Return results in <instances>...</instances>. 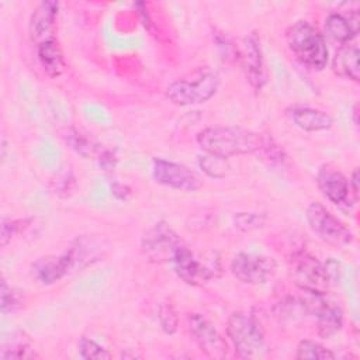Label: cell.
<instances>
[{
	"label": "cell",
	"mask_w": 360,
	"mask_h": 360,
	"mask_svg": "<svg viewBox=\"0 0 360 360\" xmlns=\"http://www.w3.org/2000/svg\"><path fill=\"white\" fill-rule=\"evenodd\" d=\"M263 135L239 127H207L197 134L198 146L221 159L236 155L257 153Z\"/></svg>",
	"instance_id": "cell-1"
},
{
	"label": "cell",
	"mask_w": 360,
	"mask_h": 360,
	"mask_svg": "<svg viewBox=\"0 0 360 360\" xmlns=\"http://www.w3.org/2000/svg\"><path fill=\"white\" fill-rule=\"evenodd\" d=\"M288 49L305 66L322 70L329 60V51L325 37L308 21L300 20L285 31Z\"/></svg>",
	"instance_id": "cell-2"
},
{
	"label": "cell",
	"mask_w": 360,
	"mask_h": 360,
	"mask_svg": "<svg viewBox=\"0 0 360 360\" xmlns=\"http://www.w3.org/2000/svg\"><path fill=\"white\" fill-rule=\"evenodd\" d=\"M174 273L190 285H200L222 274V264L218 253L210 252L204 256H197L184 243L174 252L170 260Z\"/></svg>",
	"instance_id": "cell-3"
},
{
	"label": "cell",
	"mask_w": 360,
	"mask_h": 360,
	"mask_svg": "<svg viewBox=\"0 0 360 360\" xmlns=\"http://www.w3.org/2000/svg\"><path fill=\"white\" fill-rule=\"evenodd\" d=\"M226 335L235 353L242 359H259L267 353L264 332L260 323L242 312H233L226 322Z\"/></svg>",
	"instance_id": "cell-4"
},
{
	"label": "cell",
	"mask_w": 360,
	"mask_h": 360,
	"mask_svg": "<svg viewBox=\"0 0 360 360\" xmlns=\"http://www.w3.org/2000/svg\"><path fill=\"white\" fill-rule=\"evenodd\" d=\"M219 77L214 70L200 69L190 77L177 79L166 89L167 98L176 105H191L210 100L218 90Z\"/></svg>",
	"instance_id": "cell-5"
},
{
	"label": "cell",
	"mask_w": 360,
	"mask_h": 360,
	"mask_svg": "<svg viewBox=\"0 0 360 360\" xmlns=\"http://www.w3.org/2000/svg\"><path fill=\"white\" fill-rule=\"evenodd\" d=\"M305 218L311 231L328 245L343 248L353 242V232L323 204L318 201L311 202L307 207Z\"/></svg>",
	"instance_id": "cell-6"
},
{
	"label": "cell",
	"mask_w": 360,
	"mask_h": 360,
	"mask_svg": "<svg viewBox=\"0 0 360 360\" xmlns=\"http://www.w3.org/2000/svg\"><path fill=\"white\" fill-rule=\"evenodd\" d=\"M291 271L294 283L308 294H325L330 284L325 264L307 250H298L291 256Z\"/></svg>",
	"instance_id": "cell-7"
},
{
	"label": "cell",
	"mask_w": 360,
	"mask_h": 360,
	"mask_svg": "<svg viewBox=\"0 0 360 360\" xmlns=\"http://www.w3.org/2000/svg\"><path fill=\"white\" fill-rule=\"evenodd\" d=\"M181 238L165 221L149 228L141 240V252L148 262L165 263L173 259L174 252L183 245Z\"/></svg>",
	"instance_id": "cell-8"
},
{
	"label": "cell",
	"mask_w": 360,
	"mask_h": 360,
	"mask_svg": "<svg viewBox=\"0 0 360 360\" xmlns=\"http://www.w3.org/2000/svg\"><path fill=\"white\" fill-rule=\"evenodd\" d=\"M231 271L239 281L259 285L266 284L274 277L277 263L274 259L264 255L240 252L233 256L231 262Z\"/></svg>",
	"instance_id": "cell-9"
},
{
	"label": "cell",
	"mask_w": 360,
	"mask_h": 360,
	"mask_svg": "<svg viewBox=\"0 0 360 360\" xmlns=\"http://www.w3.org/2000/svg\"><path fill=\"white\" fill-rule=\"evenodd\" d=\"M238 60L240 62L249 84L255 90H260L267 82V73L260 39L256 32H250L243 38L242 46L238 49Z\"/></svg>",
	"instance_id": "cell-10"
},
{
	"label": "cell",
	"mask_w": 360,
	"mask_h": 360,
	"mask_svg": "<svg viewBox=\"0 0 360 360\" xmlns=\"http://www.w3.org/2000/svg\"><path fill=\"white\" fill-rule=\"evenodd\" d=\"M188 330L198 347L211 359H225L228 346L210 319L201 314L188 315Z\"/></svg>",
	"instance_id": "cell-11"
},
{
	"label": "cell",
	"mask_w": 360,
	"mask_h": 360,
	"mask_svg": "<svg viewBox=\"0 0 360 360\" xmlns=\"http://www.w3.org/2000/svg\"><path fill=\"white\" fill-rule=\"evenodd\" d=\"M152 176L156 183L174 190L195 191L200 188L198 177L188 167L176 162L153 159Z\"/></svg>",
	"instance_id": "cell-12"
},
{
	"label": "cell",
	"mask_w": 360,
	"mask_h": 360,
	"mask_svg": "<svg viewBox=\"0 0 360 360\" xmlns=\"http://www.w3.org/2000/svg\"><path fill=\"white\" fill-rule=\"evenodd\" d=\"M316 184L321 193L336 205L350 204V187L346 176L335 166L326 163L318 169Z\"/></svg>",
	"instance_id": "cell-13"
},
{
	"label": "cell",
	"mask_w": 360,
	"mask_h": 360,
	"mask_svg": "<svg viewBox=\"0 0 360 360\" xmlns=\"http://www.w3.org/2000/svg\"><path fill=\"white\" fill-rule=\"evenodd\" d=\"M76 260L68 249L62 255H46L32 263V274L42 284H53L75 270Z\"/></svg>",
	"instance_id": "cell-14"
},
{
	"label": "cell",
	"mask_w": 360,
	"mask_h": 360,
	"mask_svg": "<svg viewBox=\"0 0 360 360\" xmlns=\"http://www.w3.org/2000/svg\"><path fill=\"white\" fill-rule=\"evenodd\" d=\"M59 13L58 1H42L37 6L34 13L30 17V37L39 45L42 42L55 39L56 18Z\"/></svg>",
	"instance_id": "cell-15"
},
{
	"label": "cell",
	"mask_w": 360,
	"mask_h": 360,
	"mask_svg": "<svg viewBox=\"0 0 360 360\" xmlns=\"http://www.w3.org/2000/svg\"><path fill=\"white\" fill-rule=\"evenodd\" d=\"M325 294H312L311 308L316 315L318 335L323 339H329L336 335L343 326V311L340 307L323 297Z\"/></svg>",
	"instance_id": "cell-16"
},
{
	"label": "cell",
	"mask_w": 360,
	"mask_h": 360,
	"mask_svg": "<svg viewBox=\"0 0 360 360\" xmlns=\"http://www.w3.org/2000/svg\"><path fill=\"white\" fill-rule=\"evenodd\" d=\"M285 114L294 125L309 132L329 129L333 124V118L328 112L312 107L292 105L285 110Z\"/></svg>",
	"instance_id": "cell-17"
},
{
	"label": "cell",
	"mask_w": 360,
	"mask_h": 360,
	"mask_svg": "<svg viewBox=\"0 0 360 360\" xmlns=\"http://www.w3.org/2000/svg\"><path fill=\"white\" fill-rule=\"evenodd\" d=\"M359 21L357 10L350 11L349 15L333 13L325 20V32L333 41L345 45L359 34Z\"/></svg>",
	"instance_id": "cell-18"
},
{
	"label": "cell",
	"mask_w": 360,
	"mask_h": 360,
	"mask_svg": "<svg viewBox=\"0 0 360 360\" xmlns=\"http://www.w3.org/2000/svg\"><path fill=\"white\" fill-rule=\"evenodd\" d=\"M332 70L336 76L342 79H349L353 82H359L360 79V68H359V46L352 44L342 45L333 59H332Z\"/></svg>",
	"instance_id": "cell-19"
},
{
	"label": "cell",
	"mask_w": 360,
	"mask_h": 360,
	"mask_svg": "<svg viewBox=\"0 0 360 360\" xmlns=\"http://www.w3.org/2000/svg\"><path fill=\"white\" fill-rule=\"evenodd\" d=\"M37 55L44 72L49 77H58L63 73L66 63H65L63 52L56 38L37 45Z\"/></svg>",
	"instance_id": "cell-20"
},
{
	"label": "cell",
	"mask_w": 360,
	"mask_h": 360,
	"mask_svg": "<svg viewBox=\"0 0 360 360\" xmlns=\"http://www.w3.org/2000/svg\"><path fill=\"white\" fill-rule=\"evenodd\" d=\"M0 357L3 360H22L37 359L38 353L32 349L31 340L24 332H15L3 342Z\"/></svg>",
	"instance_id": "cell-21"
},
{
	"label": "cell",
	"mask_w": 360,
	"mask_h": 360,
	"mask_svg": "<svg viewBox=\"0 0 360 360\" xmlns=\"http://www.w3.org/2000/svg\"><path fill=\"white\" fill-rule=\"evenodd\" d=\"M66 142L77 155L83 156L84 159H90L100 152V145L91 136L77 129H70L66 134Z\"/></svg>",
	"instance_id": "cell-22"
},
{
	"label": "cell",
	"mask_w": 360,
	"mask_h": 360,
	"mask_svg": "<svg viewBox=\"0 0 360 360\" xmlns=\"http://www.w3.org/2000/svg\"><path fill=\"white\" fill-rule=\"evenodd\" d=\"M295 357L301 359V360L302 359H321V360H326V359H335V354L329 349L322 346L321 343H318L315 340L304 339L297 346Z\"/></svg>",
	"instance_id": "cell-23"
},
{
	"label": "cell",
	"mask_w": 360,
	"mask_h": 360,
	"mask_svg": "<svg viewBox=\"0 0 360 360\" xmlns=\"http://www.w3.org/2000/svg\"><path fill=\"white\" fill-rule=\"evenodd\" d=\"M0 297H1V312L8 314V312H15L18 311L22 304H24V297L21 291L13 288L11 285L7 284V281L3 278L1 280V287H0Z\"/></svg>",
	"instance_id": "cell-24"
},
{
	"label": "cell",
	"mask_w": 360,
	"mask_h": 360,
	"mask_svg": "<svg viewBox=\"0 0 360 360\" xmlns=\"http://www.w3.org/2000/svg\"><path fill=\"white\" fill-rule=\"evenodd\" d=\"M77 349H79L80 357H83L86 360H104V359H110V353L101 345H98L97 342H94L93 339H89L86 336H82L79 339Z\"/></svg>",
	"instance_id": "cell-25"
},
{
	"label": "cell",
	"mask_w": 360,
	"mask_h": 360,
	"mask_svg": "<svg viewBox=\"0 0 360 360\" xmlns=\"http://www.w3.org/2000/svg\"><path fill=\"white\" fill-rule=\"evenodd\" d=\"M198 166L204 173H207L210 177L221 179L225 176L228 165L226 159H221L212 155H204L198 158Z\"/></svg>",
	"instance_id": "cell-26"
},
{
	"label": "cell",
	"mask_w": 360,
	"mask_h": 360,
	"mask_svg": "<svg viewBox=\"0 0 360 360\" xmlns=\"http://www.w3.org/2000/svg\"><path fill=\"white\" fill-rule=\"evenodd\" d=\"M235 228L242 232H250L257 228H262L266 222V215L259 212H239L233 218Z\"/></svg>",
	"instance_id": "cell-27"
},
{
	"label": "cell",
	"mask_w": 360,
	"mask_h": 360,
	"mask_svg": "<svg viewBox=\"0 0 360 360\" xmlns=\"http://www.w3.org/2000/svg\"><path fill=\"white\" fill-rule=\"evenodd\" d=\"M158 318H159V322H160L162 329H163L166 333L172 335V333H174V332L177 330L179 319H177L176 311H174V308H173L172 304H169V302L160 304Z\"/></svg>",
	"instance_id": "cell-28"
},
{
	"label": "cell",
	"mask_w": 360,
	"mask_h": 360,
	"mask_svg": "<svg viewBox=\"0 0 360 360\" xmlns=\"http://www.w3.org/2000/svg\"><path fill=\"white\" fill-rule=\"evenodd\" d=\"M257 153H260L263 158H267L270 163H281L285 158L281 146H278L273 138L264 135L262 138V145Z\"/></svg>",
	"instance_id": "cell-29"
},
{
	"label": "cell",
	"mask_w": 360,
	"mask_h": 360,
	"mask_svg": "<svg viewBox=\"0 0 360 360\" xmlns=\"http://www.w3.org/2000/svg\"><path fill=\"white\" fill-rule=\"evenodd\" d=\"M20 221H14V219H3L1 221V233H0V243L1 246H6L11 238L20 231Z\"/></svg>",
	"instance_id": "cell-30"
},
{
	"label": "cell",
	"mask_w": 360,
	"mask_h": 360,
	"mask_svg": "<svg viewBox=\"0 0 360 360\" xmlns=\"http://www.w3.org/2000/svg\"><path fill=\"white\" fill-rule=\"evenodd\" d=\"M75 187V177L70 173H63L56 180V194L60 197H68L72 194V190Z\"/></svg>",
	"instance_id": "cell-31"
},
{
	"label": "cell",
	"mask_w": 360,
	"mask_h": 360,
	"mask_svg": "<svg viewBox=\"0 0 360 360\" xmlns=\"http://www.w3.org/2000/svg\"><path fill=\"white\" fill-rule=\"evenodd\" d=\"M117 162H118L117 155L110 149H104L98 155V165L100 167H103V170H107V172L112 170L117 166Z\"/></svg>",
	"instance_id": "cell-32"
},
{
	"label": "cell",
	"mask_w": 360,
	"mask_h": 360,
	"mask_svg": "<svg viewBox=\"0 0 360 360\" xmlns=\"http://www.w3.org/2000/svg\"><path fill=\"white\" fill-rule=\"evenodd\" d=\"M111 194L117 198V200H128L132 195V190L122 183H114L111 186Z\"/></svg>",
	"instance_id": "cell-33"
},
{
	"label": "cell",
	"mask_w": 360,
	"mask_h": 360,
	"mask_svg": "<svg viewBox=\"0 0 360 360\" xmlns=\"http://www.w3.org/2000/svg\"><path fill=\"white\" fill-rule=\"evenodd\" d=\"M349 187H350V191L353 193V198L357 201L359 198V170L354 169V172L352 173V177L349 180Z\"/></svg>",
	"instance_id": "cell-34"
},
{
	"label": "cell",
	"mask_w": 360,
	"mask_h": 360,
	"mask_svg": "<svg viewBox=\"0 0 360 360\" xmlns=\"http://www.w3.org/2000/svg\"><path fill=\"white\" fill-rule=\"evenodd\" d=\"M353 122L357 125L359 124V120H357V115H359V104L356 103L354 105H353Z\"/></svg>",
	"instance_id": "cell-35"
}]
</instances>
